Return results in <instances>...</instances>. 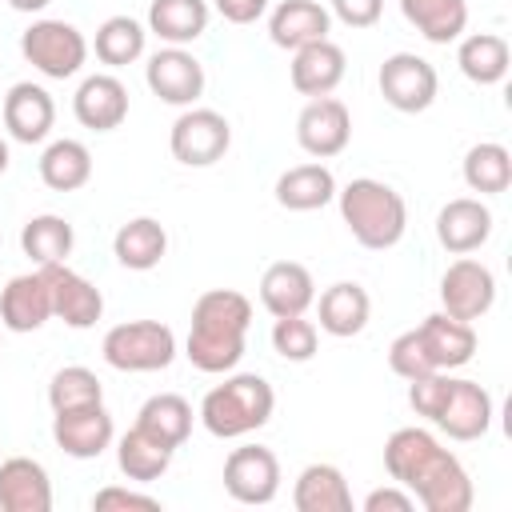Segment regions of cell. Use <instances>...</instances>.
I'll return each mask as SVG.
<instances>
[{"instance_id":"1","label":"cell","mask_w":512,"mask_h":512,"mask_svg":"<svg viewBox=\"0 0 512 512\" xmlns=\"http://www.w3.org/2000/svg\"><path fill=\"white\" fill-rule=\"evenodd\" d=\"M384 468L424 512H468L476 500L468 468L428 428H396L384 440Z\"/></svg>"},{"instance_id":"2","label":"cell","mask_w":512,"mask_h":512,"mask_svg":"<svg viewBox=\"0 0 512 512\" xmlns=\"http://www.w3.org/2000/svg\"><path fill=\"white\" fill-rule=\"evenodd\" d=\"M252 328V300L236 288H208L192 304L184 356L196 372L224 376L244 360Z\"/></svg>"},{"instance_id":"3","label":"cell","mask_w":512,"mask_h":512,"mask_svg":"<svg viewBox=\"0 0 512 512\" xmlns=\"http://www.w3.org/2000/svg\"><path fill=\"white\" fill-rule=\"evenodd\" d=\"M408 404L416 416L432 420L448 440H460V444L488 436L492 416H496L488 388L476 380L452 376V372H428V376L408 380Z\"/></svg>"},{"instance_id":"4","label":"cell","mask_w":512,"mask_h":512,"mask_svg":"<svg viewBox=\"0 0 512 512\" xmlns=\"http://www.w3.org/2000/svg\"><path fill=\"white\" fill-rule=\"evenodd\" d=\"M336 204H340L344 228L368 252H388L408 232V204H404V196L392 184L376 180V176H356L344 188H336Z\"/></svg>"},{"instance_id":"5","label":"cell","mask_w":512,"mask_h":512,"mask_svg":"<svg viewBox=\"0 0 512 512\" xmlns=\"http://www.w3.org/2000/svg\"><path fill=\"white\" fill-rule=\"evenodd\" d=\"M276 392L260 372H224L220 384H212L196 408V420L216 440H240L272 420Z\"/></svg>"},{"instance_id":"6","label":"cell","mask_w":512,"mask_h":512,"mask_svg":"<svg viewBox=\"0 0 512 512\" xmlns=\"http://www.w3.org/2000/svg\"><path fill=\"white\" fill-rule=\"evenodd\" d=\"M100 356L116 372H164L176 360V332L160 320H124L104 332Z\"/></svg>"},{"instance_id":"7","label":"cell","mask_w":512,"mask_h":512,"mask_svg":"<svg viewBox=\"0 0 512 512\" xmlns=\"http://www.w3.org/2000/svg\"><path fill=\"white\" fill-rule=\"evenodd\" d=\"M20 56L44 80H72L88 60V40L76 24L40 16L20 32Z\"/></svg>"},{"instance_id":"8","label":"cell","mask_w":512,"mask_h":512,"mask_svg":"<svg viewBox=\"0 0 512 512\" xmlns=\"http://www.w3.org/2000/svg\"><path fill=\"white\" fill-rule=\"evenodd\" d=\"M232 148V124L216 108H184L168 128V152L184 168H212Z\"/></svg>"},{"instance_id":"9","label":"cell","mask_w":512,"mask_h":512,"mask_svg":"<svg viewBox=\"0 0 512 512\" xmlns=\"http://www.w3.org/2000/svg\"><path fill=\"white\" fill-rule=\"evenodd\" d=\"M376 84H380V96L388 108L404 112V116H416V112H428L436 92H440V76L432 68V60L416 56V52H392L384 56L380 72H376Z\"/></svg>"},{"instance_id":"10","label":"cell","mask_w":512,"mask_h":512,"mask_svg":"<svg viewBox=\"0 0 512 512\" xmlns=\"http://www.w3.org/2000/svg\"><path fill=\"white\" fill-rule=\"evenodd\" d=\"M144 84L148 92L160 100V104H172V108H192L200 96H204V64L188 52V48H176V44H164L148 56L144 64Z\"/></svg>"},{"instance_id":"11","label":"cell","mask_w":512,"mask_h":512,"mask_svg":"<svg viewBox=\"0 0 512 512\" xmlns=\"http://www.w3.org/2000/svg\"><path fill=\"white\" fill-rule=\"evenodd\" d=\"M496 304V276L484 260H476L472 252L452 260L440 276V312L456 316V320H480L488 316Z\"/></svg>"},{"instance_id":"12","label":"cell","mask_w":512,"mask_h":512,"mask_svg":"<svg viewBox=\"0 0 512 512\" xmlns=\"http://www.w3.org/2000/svg\"><path fill=\"white\" fill-rule=\"evenodd\" d=\"M224 492L236 504H272L280 492V460L264 444H240L224 460Z\"/></svg>"},{"instance_id":"13","label":"cell","mask_w":512,"mask_h":512,"mask_svg":"<svg viewBox=\"0 0 512 512\" xmlns=\"http://www.w3.org/2000/svg\"><path fill=\"white\" fill-rule=\"evenodd\" d=\"M352 140V112L344 100L336 96H316L300 108L296 116V144L312 156V160H332L348 148Z\"/></svg>"},{"instance_id":"14","label":"cell","mask_w":512,"mask_h":512,"mask_svg":"<svg viewBox=\"0 0 512 512\" xmlns=\"http://www.w3.org/2000/svg\"><path fill=\"white\" fill-rule=\"evenodd\" d=\"M52 440L72 460H96L116 444L112 412L104 408V400L84 404V408H68V412H52Z\"/></svg>"},{"instance_id":"15","label":"cell","mask_w":512,"mask_h":512,"mask_svg":"<svg viewBox=\"0 0 512 512\" xmlns=\"http://www.w3.org/2000/svg\"><path fill=\"white\" fill-rule=\"evenodd\" d=\"M72 116L88 132H116L128 120V88L112 72H92L72 92Z\"/></svg>"},{"instance_id":"16","label":"cell","mask_w":512,"mask_h":512,"mask_svg":"<svg viewBox=\"0 0 512 512\" xmlns=\"http://www.w3.org/2000/svg\"><path fill=\"white\" fill-rule=\"evenodd\" d=\"M40 272L48 280V296H52V316L56 320H64L68 328H80L84 332V328H92L104 316L100 288L88 276H80L76 268H68V260L64 264H48Z\"/></svg>"},{"instance_id":"17","label":"cell","mask_w":512,"mask_h":512,"mask_svg":"<svg viewBox=\"0 0 512 512\" xmlns=\"http://www.w3.org/2000/svg\"><path fill=\"white\" fill-rule=\"evenodd\" d=\"M0 120H4V132L16 144H40V140H48V132L56 124V100H52V92L44 84L20 80L4 96Z\"/></svg>"},{"instance_id":"18","label":"cell","mask_w":512,"mask_h":512,"mask_svg":"<svg viewBox=\"0 0 512 512\" xmlns=\"http://www.w3.org/2000/svg\"><path fill=\"white\" fill-rule=\"evenodd\" d=\"M492 236V208L480 196H456L436 212V240L452 256L480 252Z\"/></svg>"},{"instance_id":"19","label":"cell","mask_w":512,"mask_h":512,"mask_svg":"<svg viewBox=\"0 0 512 512\" xmlns=\"http://www.w3.org/2000/svg\"><path fill=\"white\" fill-rule=\"evenodd\" d=\"M52 320V296H48V280L40 268L12 276L0 288V328L8 332H36Z\"/></svg>"},{"instance_id":"20","label":"cell","mask_w":512,"mask_h":512,"mask_svg":"<svg viewBox=\"0 0 512 512\" xmlns=\"http://www.w3.org/2000/svg\"><path fill=\"white\" fill-rule=\"evenodd\" d=\"M416 336L424 344V356L436 372H456L476 356V328L468 320H456L448 312H432L416 324Z\"/></svg>"},{"instance_id":"21","label":"cell","mask_w":512,"mask_h":512,"mask_svg":"<svg viewBox=\"0 0 512 512\" xmlns=\"http://www.w3.org/2000/svg\"><path fill=\"white\" fill-rule=\"evenodd\" d=\"M348 72V60H344V48L332 44V40H316V44H304L292 52V64H288V80L300 96L316 100V96H332L340 88Z\"/></svg>"},{"instance_id":"22","label":"cell","mask_w":512,"mask_h":512,"mask_svg":"<svg viewBox=\"0 0 512 512\" xmlns=\"http://www.w3.org/2000/svg\"><path fill=\"white\" fill-rule=\"evenodd\" d=\"M312 304H316V320H320L316 328L328 332V336H336V340L360 336L368 328V316H372V296L356 280L328 284Z\"/></svg>"},{"instance_id":"23","label":"cell","mask_w":512,"mask_h":512,"mask_svg":"<svg viewBox=\"0 0 512 512\" xmlns=\"http://www.w3.org/2000/svg\"><path fill=\"white\" fill-rule=\"evenodd\" d=\"M316 300V280L300 260H276L260 276V304L268 316H304Z\"/></svg>"},{"instance_id":"24","label":"cell","mask_w":512,"mask_h":512,"mask_svg":"<svg viewBox=\"0 0 512 512\" xmlns=\"http://www.w3.org/2000/svg\"><path fill=\"white\" fill-rule=\"evenodd\" d=\"M0 508L4 512H52L48 468L32 456L0 460Z\"/></svg>"},{"instance_id":"25","label":"cell","mask_w":512,"mask_h":512,"mask_svg":"<svg viewBox=\"0 0 512 512\" xmlns=\"http://www.w3.org/2000/svg\"><path fill=\"white\" fill-rule=\"evenodd\" d=\"M328 32H332V12L320 0H280L268 12V36L276 48L296 52L304 44L328 40Z\"/></svg>"},{"instance_id":"26","label":"cell","mask_w":512,"mask_h":512,"mask_svg":"<svg viewBox=\"0 0 512 512\" xmlns=\"http://www.w3.org/2000/svg\"><path fill=\"white\" fill-rule=\"evenodd\" d=\"M336 176L328 164L320 160H308V164H292L276 176V204L288 208V212H316L324 204L336 200Z\"/></svg>"},{"instance_id":"27","label":"cell","mask_w":512,"mask_h":512,"mask_svg":"<svg viewBox=\"0 0 512 512\" xmlns=\"http://www.w3.org/2000/svg\"><path fill=\"white\" fill-rule=\"evenodd\" d=\"M208 20H212L208 0H152L144 28H148L160 44L188 48V44H196V40L208 32Z\"/></svg>"},{"instance_id":"28","label":"cell","mask_w":512,"mask_h":512,"mask_svg":"<svg viewBox=\"0 0 512 512\" xmlns=\"http://www.w3.org/2000/svg\"><path fill=\"white\" fill-rule=\"evenodd\" d=\"M292 504L296 512H352V488L336 464H308L300 468L292 484Z\"/></svg>"},{"instance_id":"29","label":"cell","mask_w":512,"mask_h":512,"mask_svg":"<svg viewBox=\"0 0 512 512\" xmlns=\"http://www.w3.org/2000/svg\"><path fill=\"white\" fill-rule=\"evenodd\" d=\"M168 252V232L156 216H132L112 236V256L128 272H152Z\"/></svg>"},{"instance_id":"30","label":"cell","mask_w":512,"mask_h":512,"mask_svg":"<svg viewBox=\"0 0 512 512\" xmlns=\"http://www.w3.org/2000/svg\"><path fill=\"white\" fill-rule=\"evenodd\" d=\"M192 420H196V412L180 392H156L136 412V428L148 432L152 440H160L172 452L192 436Z\"/></svg>"},{"instance_id":"31","label":"cell","mask_w":512,"mask_h":512,"mask_svg":"<svg viewBox=\"0 0 512 512\" xmlns=\"http://www.w3.org/2000/svg\"><path fill=\"white\" fill-rule=\"evenodd\" d=\"M456 64L460 72L480 84V88H492L508 76V64H512V52H508V40L500 32H468L460 36V48H456Z\"/></svg>"},{"instance_id":"32","label":"cell","mask_w":512,"mask_h":512,"mask_svg":"<svg viewBox=\"0 0 512 512\" xmlns=\"http://www.w3.org/2000/svg\"><path fill=\"white\" fill-rule=\"evenodd\" d=\"M76 248V232L64 216L56 212H40L32 220H24L20 228V252L36 264V268H48V264H64Z\"/></svg>"},{"instance_id":"33","label":"cell","mask_w":512,"mask_h":512,"mask_svg":"<svg viewBox=\"0 0 512 512\" xmlns=\"http://www.w3.org/2000/svg\"><path fill=\"white\" fill-rule=\"evenodd\" d=\"M400 12L428 44H452L468 28V0H400Z\"/></svg>"},{"instance_id":"34","label":"cell","mask_w":512,"mask_h":512,"mask_svg":"<svg viewBox=\"0 0 512 512\" xmlns=\"http://www.w3.org/2000/svg\"><path fill=\"white\" fill-rule=\"evenodd\" d=\"M40 180L52 192H76V188H84L92 180V152H88V144H80L72 136L52 140L40 152Z\"/></svg>"},{"instance_id":"35","label":"cell","mask_w":512,"mask_h":512,"mask_svg":"<svg viewBox=\"0 0 512 512\" xmlns=\"http://www.w3.org/2000/svg\"><path fill=\"white\" fill-rule=\"evenodd\" d=\"M172 448H164L160 440H152L148 432H140L136 424L116 440V464H120V472L128 476V480H136V484H152V480H160L168 468H172Z\"/></svg>"},{"instance_id":"36","label":"cell","mask_w":512,"mask_h":512,"mask_svg":"<svg viewBox=\"0 0 512 512\" xmlns=\"http://www.w3.org/2000/svg\"><path fill=\"white\" fill-rule=\"evenodd\" d=\"M460 176L472 192L480 196H500L508 192L512 184V152L496 140H484V144H472L464 152V164H460Z\"/></svg>"},{"instance_id":"37","label":"cell","mask_w":512,"mask_h":512,"mask_svg":"<svg viewBox=\"0 0 512 512\" xmlns=\"http://www.w3.org/2000/svg\"><path fill=\"white\" fill-rule=\"evenodd\" d=\"M96 60L108 64V68H124V64H136L148 48V28L136 20V16H108L100 28H96Z\"/></svg>"},{"instance_id":"38","label":"cell","mask_w":512,"mask_h":512,"mask_svg":"<svg viewBox=\"0 0 512 512\" xmlns=\"http://www.w3.org/2000/svg\"><path fill=\"white\" fill-rule=\"evenodd\" d=\"M100 400H104V384L84 364H64L48 380V404H52V412H68V408H84V404H100Z\"/></svg>"},{"instance_id":"39","label":"cell","mask_w":512,"mask_h":512,"mask_svg":"<svg viewBox=\"0 0 512 512\" xmlns=\"http://www.w3.org/2000/svg\"><path fill=\"white\" fill-rule=\"evenodd\" d=\"M272 348L288 364H308L316 356V348H320L316 320H308V312L304 316H276V324H272Z\"/></svg>"},{"instance_id":"40","label":"cell","mask_w":512,"mask_h":512,"mask_svg":"<svg viewBox=\"0 0 512 512\" xmlns=\"http://www.w3.org/2000/svg\"><path fill=\"white\" fill-rule=\"evenodd\" d=\"M388 368H392L400 380H416V376H428V372H436V368L428 364V356H424V344H420L416 328L400 332V336L388 344Z\"/></svg>"},{"instance_id":"41","label":"cell","mask_w":512,"mask_h":512,"mask_svg":"<svg viewBox=\"0 0 512 512\" xmlns=\"http://www.w3.org/2000/svg\"><path fill=\"white\" fill-rule=\"evenodd\" d=\"M92 508L96 512H160V500L148 492H136V488L108 484V488L92 492Z\"/></svg>"},{"instance_id":"42","label":"cell","mask_w":512,"mask_h":512,"mask_svg":"<svg viewBox=\"0 0 512 512\" xmlns=\"http://www.w3.org/2000/svg\"><path fill=\"white\" fill-rule=\"evenodd\" d=\"M328 4H332L328 12L348 28H372L384 12V0H328Z\"/></svg>"},{"instance_id":"43","label":"cell","mask_w":512,"mask_h":512,"mask_svg":"<svg viewBox=\"0 0 512 512\" xmlns=\"http://www.w3.org/2000/svg\"><path fill=\"white\" fill-rule=\"evenodd\" d=\"M360 508H364V512H412L416 500H412L408 488H400V484L392 480V484H384V488H372Z\"/></svg>"},{"instance_id":"44","label":"cell","mask_w":512,"mask_h":512,"mask_svg":"<svg viewBox=\"0 0 512 512\" xmlns=\"http://www.w3.org/2000/svg\"><path fill=\"white\" fill-rule=\"evenodd\" d=\"M212 8L228 20V24H256L268 12V0H212Z\"/></svg>"},{"instance_id":"45","label":"cell","mask_w":512,"mask_h":512,"mask_svg":"<svg viewBox=\"0 0 512 512\" xmlns=\"http://www.w3.org/2000/svg\"><path fill=\"white\" fill-rule=\"evenodd\" d=\"M52 0H8V8H16V12H28V16H36V12H44Z\"/></svg>"},{"instance_id":"46","label":"cell","mask_w":512,"mask_h":512,"mask_svg":"<svg viewBox=\"0 0 512 512\" xmlns=\"http://www.w3.org/2000/svg\"><path fill=\"white\" fill-rule=\"evenodd\" d=\"M8 160H12V152H8V140H4V132H0V176L8 172Z\"/></svg>"}]
</instances>
